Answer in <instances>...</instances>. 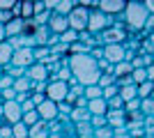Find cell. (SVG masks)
<instances>
[{"label":"cell","instance_id":"cell-15","mask_svg":"<svg viewBox=\"0 0 154 138\" xmlns=\"http://www.w3.org/2000/svg\"><path fill=\"white\" fill-rule=\"evenodd\" d=\"M88 113L90 115H106L108 113V104H106V99L99 97V99H92V101H88Z\"/></svg>","mask_w":154,"mask_h":138},{"label":"cell","instance_id":"cell-4","mask_svg":"<svg viewBox=\"0 0 154 138\" xmlns=\"http://www.w3.org/2000/svg\"><path fill=\"white\" fill-rule=\"evenodd\" d=\"M88 14H90V9H85L81 2H76V7L67 14V26H69V30H74L76 35L85 32V30H88Z\"/></svg>","mask_w":154,"mask_h":138},{"label":"cell","instance_id":"cell-23","mask_svg":"<svg viewBox=\"0 0 154 138\" xmlns=\"http://www.w3.org/2000/svg\"><path fill=\"white\" fill-rule=\"evenodd\" d=\"M140 113L145 118H154V97L140 99Z\"/></svg>","mask_w":154,"mask_h":138},{"label":"cell","instance_id":"cell-38","mask_svg":"<svg viewBox=\"0 0 154 138\" xmlns=\"http://www.w3.org/2000/svg\"><path fill=\"white\" fill-rule=\"evenodd\" d=\"M145 28H147V30H154V14H149V16H147V23H145Z\"/></svg>","mask_w":154,"mask_h":138},{"label":"cell","instance_id":"cell-11","mask_svg":"<svg viewBox=\"0 0 154 138\" xmlns=\"http://www.w3.org/2000/svg\"><path fill=\"white\" fill-rule=\"evenodd\" d=\"M35 111H37L39 120H42V122H48V124H51V120H55L60 115L58 113V104H53V101H42Z\"/></svg>","mask_w":154,"mask_h":138},{"label":"cell","instance_id":"cell-39","mask_svg":"<svg viewBox=\"0 0 154 138\" xmlns=\"http://www.w3.org/2000/svg\"><path fill=\"white\" fill-rule=\"evenodd\" d=\"M2 41H7V30H5V26L0 23V44H2Z\"/></svg>","mask_w":154,"mask_h":138},{"label":"cell","instance_id":"cell-18","mask_svg":"<svg viewBox=\"0 0 154 138\" xmlns=\"http://www.w3.org/2000/svg\"><path fill=\"white\" fill-rule=\"evenodd\" d=\"M14 92H16V94H30L32 92V81L28 78V76L14 78Z\"/></svg>","mask_w":154,"mask_h":138},{"label":"cell","instance_id":"cell-35","mask_svg":"<svg viewBox=\"0 0 154 138\" xmlns=\"http://www.w3.org/2000/svg\"><path fill=\"white\" fill-rule=\"evenodd\" d=\"M0 92H2V101H14V99H16L14 87H9V90H0Z\"/></svg>","mask_w":154,"mask_h":138},{"label":"cell","instance_id":"cell-20","mask_svg":"<svg viewBox=\"0 0 154 138\" xmlns=\"http://www.w3.org/2000/svg\"><path fill=\"white\" fill-rule=\"evenodd\" d=\"M76 7V2H71V0H55L53 2V14H60V16H67Z\"/></svg>","mask_w":154,"mask_h":138},{"label":"cell","instance_id":"cell-30","mask_svg":"<svg viewBox=\"0 0 154 138\" xmlns=\"http://www.w3.org/2000/svg\"><path fill=\"white\" fill-rule=\"evenodd\" d=\"M134 111H140V99H138V97L124 104V113H134Z\"/></svg>","mask_w":154,"mask_h":138},{"label":"cell","instance_id":"cell-10","mask_svg":"<svg viewBox=\"0 0 154 138\" xmlns=\"http://www.w3.org/2000/svg\"><path fill=\"white\" fill-rule=\"evenodd\" d=\"M26 76L32 81V83H46L48 81V67L44 65V62H35V65H30L26 69Z\"/></svg>","mask_w":154,"mask_h":138},{"label":"cell","instance_id":"cell-13","mask_svg":"<svg viewBox=\"0 0 154 138\" xmlns=\"http://www.w3.org/2000/svg\"><path fill=\"white\" fill-rule=\"evenodd\" d=\"M101 35H103V44H122L127 37V30L122 26H115V28H106Z\"/></svg>","mask_w":154,"mask_h":138},{"label":"cell","instance_id":"cell-37","mask_svg":"<svg viewBox=\"0 0 154 138\" xmlns=\"http://www.w3.org/2000/svg\"><path fill=\"white\" fill-rule=\"evenodd\" d=\"M143 5H145V9H147V14H154V0H145Z\"/></svg>","mask_w":154,"mask_h":138},{"label":"cell","instance_id":"cell-17","mask_svg":"<svg viewBox=\"0 0 154 138\" xmlns=\"http://www.w3.org/2000/svg\"><path fill=\"white\" fill-rule=\"evenodd\" d=\"M23 26H26V21H21V19H12V21H9V23L5 26V30H7V39L21 37V32H23Z\"/></svg>","mask_w":154,"mask_h":138},{"label":"cell","instance_id":"cell-6","mask_svg":"<svg viewBox=\"0 0 154 138\" xmlns=\"http://www.w3.org/2000/svg\"><path fill=\"white\" fill-rule=\"evenodd\" d=\"M30 65H35V53H32V46H21V48H14L12 65H9V67L28 69Z\"/></svg>","mask_w":154,"mask_h":138},{"label":"cell","instance_id":"cell-7","mask_svg":"<svg viewBox=\"0 0 154 138\" xmlns=\"http://www.w3.org/2000/svg\"><path fill=\"white\" fill-rule=\"evenodd\" d=\"M103 53V60L108 62V65H120V62H124V53H127V46L124 44H103L101 48Z\"/></svg>","mask_w":154,"mask_h":138},{"label":"cell","instance_id":"cell-31","mask_svg":"<svg viewBox=\"0 0 154 138\" xmlns=\"http://www.w3.org/2000/svg\"><path fill=\"white\" fill-rule=\"evenodd\" d=\"M0 138H12V124L0 120Z\"/></svg>","mask_w":154,"mask_h":138},{"label":"cell","instance_id":"cell-36","mask_svg":"<svg viewBox=\"0 0 154 138\" xmlns=\"http://www.w3.org/2000/svg\"><path fill=\"white\" fill-rule=\"evenodd\" d=\"M42 12H46L44 0H35V16H37V14H42Z\"/></svg>","mask_w":154,"mask_h":138},{"label":"cell","instance_id":"cell-9","mask_svg":"<svg viewBox=\"0 0 154 138\" xmlns=\"http://www.w3.org/2000/svg\"><path fill=\"white\" fill-rule=\"evenodd\" d=\"M124 7H127V2L124 0H99L97 2V9L101 14H106V16H115V14H122Z\"/></svg>","mask_w":154,"mask_h":138},{"label":"cell","instance_id":"cell-24","mask_svg":"<svg viewBox=\"0 0 154 138\" xmlns=\"http://www.w3.org/2000/svg\"><path fill=\"white\" fill-rule=\"evenodd\" d=\"M69 120H74V122H88V120H90V113H88V108H71Z\"/></svg>","mask_w":154,"mask_h":138},{"label":"cell","instance_id":"cell-2","mask_svg":"<svg viewBox=\"0 0 154 138\" xmlns=\"http://www.w3.org/2000/svg\"><path fill=\"white\" fill-rule=\"evenodd\" d=\"M124 21H127V26L131 28V30H143L145 28V23H147V9H145V5L143 2H138V0H131V2H127V7H124Z\"/></svg>","mask_w":154,"mask_h":138},{"label":"cell","instance_id":"cell-28","mask_svg":"<svg viewBox=\"0 0 154 138\" xmlns=\"http://www.w3.org/2000/svg\"><path fill=\"white\" fill-rule=\"evenodd\" d=\"M97 85L101 87V90H106V87H110V85H115V76H113V74H101V76H99V81H97Z\"/></svg>","mask_w":154,"mask_h":138},{"label":"cell","instance_id":"cell-26","mask_svg":"<svg viewBox=\"0 0 154 138\" xmlns=\"http://www.w3.org/2000/svg\"><path fill=\"white\" fill-rule=\"evenodd\" d=\"M12 138H28V127L23 122L12 124Z\"/></svg>","mask_w":154,"mask_h":138},{"label":"cell","instance_id":"cell-3","mask_svg":"<svg viewBox=\"0 0 154 138\" xmlns=\"http://www.w3.org/2000/svg\"><path fill=\"white\" fill-rule=\"evenodd\" d=\"M67 94H69V83H67V81H60V78H48L46 81V90H44L46 101L64 104Z\"/></svg>","mask_w":154,"mask_h":138},{"label":"cell","instance_id":"cell-40","mask_svg":"<svg viewBox=\"0 0 154 138\" xmlns=\"http://www.w3.org/2000/svg\"><path fill=\"white\" fill-rule=\"evenodd\" d=\"M152 60H154V53H152Z\"/></svg>","mask_w":154,"mask_h":138},{"label":"cell","instance_id":"cell-5","mask_svg":"<svg viewBox=\"0 0 154 138\" xmlns=\"http://www.w3.org/2000/svg\"><path fill=\"white\" fill-rule=\"evenodd\" d=\"M108 23H110V19L106 14H101L99 9H90V14H88V30H85V32L99 35L108 28Z\"/></svg>","mask_w":154,"mask_h":138},{"label":"cell","instance_id":"cell-25","mask_svg":"<svg viewBox=\"0 0 154 138\" xmlns=\"http://www.w3.org/2000/svg\"><path fill=\"white\" fill-rule=\"evenodd\" d=\"M101 87L99 85H88V87H83V97L88 99V101H92V99H99L101 97Z\"/></svg>","mask_w":154,"mask_h":138},{"label":"cell","instance_id":"cell-22","mask_svg":"<svg viewBox=\"0 0 154 138\" xmlns=\"http://www.w3.org/2000/svg\"><path fill=\"white\" fill-rule=\"evenodd\" d=\"M147 97H154V83L152 81H145L138 85V99H147Z\"/></svg>","mask_w":154,"mask_h":138},{"label":"cell","instance_id":"cell-29","mask_svg":"<svg viewBox=\"0 0 154 138\" xmlns=\"http://www.w3.org/2000/svg\"><path fill=\"white\" fill-rule=\"evenodd\" d=\"M88 124H90L92 129H101V127H108V124H106V115H90Z\"/></svg>","mask_w":154,"mask_h":138},{"label":"cell","instance_id":"cell-34","mask_svg":"<svg viewBox=\"0 0 154 138\" xmlns=\"http://www.w3.org/2000/svg\"><path fill=\"white\" fill-rule=\"evenodd\" d=\"M30 101L35 104V108H37V106L42 104V101H46V97L42 94V92H30Z\"/></svg>","mask_w":154,"mask_h":138},{"label":"cell","instance_id":"cell-12","mask_svg":"<svg viewBox=\"0 0 154 138\" xmlns=\"http://www.w3.org/2000/svg\"><path fill=\"white\" fill-rule=\"evenodd\" d=\"M46 28H48V32H51V35L60 37L62 32L69 30V26H67V16H60V14L51 12V19H48V23H46Z\"/></svg>","mask_w":154,"mask_h":138},{"label":"cell","instance_id":"cell-33","mask_svg":"<svg viewBox=\"0 0 154 138\" xmlns=\"http://www.w3.org/2000/svg\"><path fill=\"white\" fill-rule=\"evenodd\" d=\"M94 138H113V129H110V127H101V129H94Z\"/></svg>","mask_w":154,"mask_h":138},{"label":"cell","instance_id":"cell-8","mask_svg":"<svg viewBox=\"0 0 154 138\" xmlns=\"http://www.w3.org/2000/svg\"><path fill=\"white\" fill-rule=\"evenodd\" d=\"M23 118V111H21L19 101H2V120L9 122V124H16Z\"/></svg>","mask_w":154,"mask_h":138},{"label":"cell","instance_id":"cell-21","mask_svg":"<svg viewBox=\"0 0 154 138\" xmlns=\"http://www.w3.org/2000/svg\"><path fill=\"white\" fill-rule=\"evenodd\" d=\"M131 72H134L131 62H120V65L113 67V76L115 78H127V76H131Z\"/></svg>","mask_w":154,"mask_h":138},{"label":"cell","instance_id":"cell-16","mask_svg":"<svg viewBox=\"0 0 154 138\" xmlns=\"http://www.w3.org/2000/svg\"><path fill=\"white\" fill-rule=\"evenodd\" d=\"M12 55H14V48L9 41H2L0 44V69H7L12 65Z\"/></svg>","mask_w":154,"mask_h":138},{"label":"cell","instance_id":"cell-1","mask_svg":"<svg viewBox=\"0 0 154 138\" xmlns=\"http://www.w3.org/2000/svg\"><path fill=\"white\" fill-rule=\"evenodd\" d=\"M67 67H69V72H71V78L83 87L97 85V81L101 76L99 65H97V60L92 58L90 53H88V55H69Z\"/></svg>","mask_w":154,"mask_h":138},{"label":"cell","instance_id":"cell-19","mask_svg":"<svg viewBox=\"0 0 154 138\" xmlns=\"http://www.w3.org/2000/svg\"><path fill=\"white\" fill-rule=\"evenodd\" d=\"M28 138H48V122L39 120L35 127H30L28 129Z\"/></svg>","mask_w":154,"mask_h":138},{"label":"cell","instance_id":"cell-32","mask_svg":"<svg viewBox=\"0 0 154 138\" xmlns=\"http://www.w3.org/2000/svg\"><path fill=\"white\" fill-rule=\"evenodd\" d=\"M9 87H14V78L2 72V76H0V90H9Z\"/></svg>","mask_w":154,"mask_h":138},{"label":"cell","instance_id":"cell-27","mask_svg":"<svg viewBox=\"0 0 154 138\" xmlns=\"http://www.w3.org/2000/svg\"><path fill=\"white\" fill-rule=\"evenodd\" d=\"M21 122L30 129V127H35L39 122V115H37V111H30V113H23V118H21Z\"/></svg>","mask_w":154,"mask_h":138},{"label":"cell","instance_id":"cell-14","mask_svg":"<svg viewBox=\"0 0 154 138\" xmlns=\"http://www.w3.org/2000/svg\"><path fill=\"white\" fill-rule=\"evenodd\" d=\"M106 124L110 129H124L127 127V113L124 111H108L106 113Z\"/></svg>","mask_w":154,"mask_h":138}]
</instances>
